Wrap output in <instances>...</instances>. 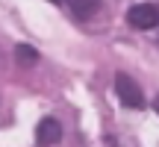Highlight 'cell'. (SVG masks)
<instances>
[{"instance_id":"5","label":"cell","mask_w":159,"mask_h":147,"mask_svg":"<svg viewBox=\"0 0 159 147\" xmlns=\"http://www.w3.org/2000/svg\"><path fill=\"white\" fill-rule=\"evenodd\" d=\"M15 62L24 65V68L35 65V62H39V53H35V47H30V44H18V47H15Z\"/></svg>"},{"instance_id":"6","label":"cell","mask_w":159,"mask_h":147,"mask_svg":"<svg viewBox=\"0 0 159 147\" xmlns=\"http://www.w3.org/2000/svg\"><path fill=\"white\" fill-rule=\"evenodd\" d=\"M53 3H65V0H53Z\"/></svg>"},{"instance_id":"1","label":"cell","mask_w":159,"mask_h":147,"mask_svg":"<svg viewBox=\"0 0 159 147\" xmlns=\"http://www.w3.org/2000/svg\"><path fill=\"white\" fill-rule=\"evenodd\" d=\"M115 94H118V100L124 103V106H130V109L144 106V94H142L139 82L130 77V74H118V77H115Z\"/></svg>"},{"instance_id":"3","label":"cell","mask_w":159,"mask_h":147,"mask_svg":"<svg viewBox=\"0 0 159 147\" xmlns=\"http://www.w3.org/2000/svg\"><path fill=\"white\" fill-rule=\"evenodd\" d=\"M35 138H39L41 147L59 144V141H62V127H59V121L56 118H41L39 127H35Z\"/></svg>"},{"instance_id":"4","label":"cell","mask_w":159,"mask_h":147,"mask_svg":"<svg viewBox=\"0 0 159 147\" xmlns=\"http://www.w3.org/2000/svg\"><path fill=\"white\" fill-rule=\"evenodd\" d=\"M65 3L71 6V12H74L77 18H91L97 9H100V0H65Z\"/></svg>"},{"instance_id":"2","label":"cell","mask_w":159,"mask_h":147,"mask_svg":"<svg viewBox=\"0 0 159 147\" xmlns=\"http://www.w3.org/2000/svg\"><path fill=\"white\" fill-rule=\"evenodd\" d=\"M127 24L136 29H153L159 24V9L156 3H136L127 9Z\"/></svg>"}]
</instances>
